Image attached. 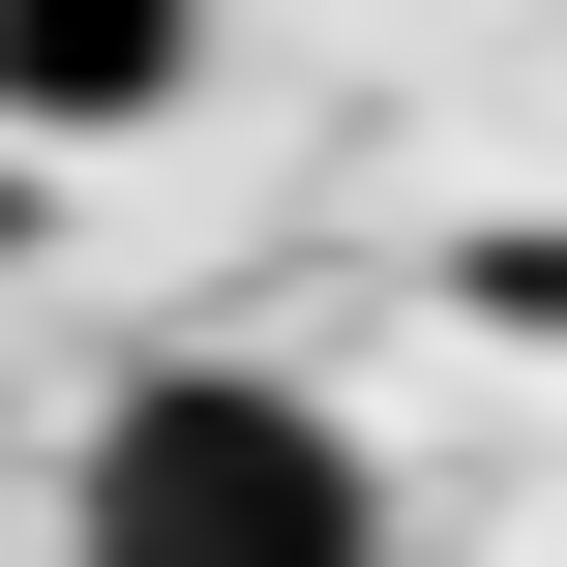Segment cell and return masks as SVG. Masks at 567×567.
Returning <instances> with one entry per match:
<instances>
[{
    "label": "cell",
    "instance_id": "6da1fadb",
    "mask_svg": "<svg viewBox=\"0 0 567 567\" xmlns=\"http://www.w3.org/2000/svg\"><path fill=\"white\" fill-rule=\"evenodd\" d=\"M60 538H90V567H389V478H359L329 389H269V359H150V389L90 419Z\"/></svg>",
    "mask_w": 567,
    "mask_h": 567
},
{
    "label": "cell",
    "instance_id": "7a4b0ae2",
    "mask_svg": "<svg viewBox=\"0 0 567 567\" xmlns=\"http://www.w3.org/2000/svg\"><path fill=\"white\" fill-rule=\"evenodd\" d=\"M209 90V0H0V150H120Z\"/></svg>",
    "mask_w": 567,
    "mask_h": 567
}]
</instances>
